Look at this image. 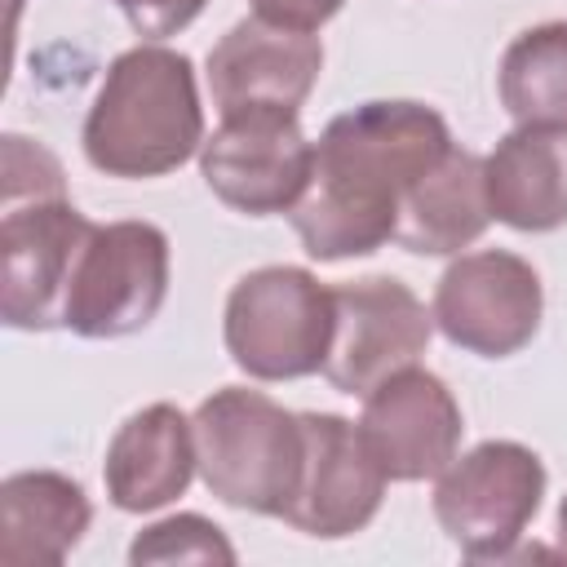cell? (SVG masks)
I'll list each match as a JSON object with an SVG mask.
<instances>
[{
    "mask_svg": "<svg viewBox=\"0 0 567 567\" xmlns=\"http://www.w3.org/2000/svg\"><path fill=\"white\" fill-rule=\"evenodd\" d=\"M447 120L408 97L363 102L315 142V173L288 213L306 257L350 261L385 248L399 226L403 195L452 151Z\"/></svg>",
    "mask_w": 567,
    "mask_h": 567,
    "instance_id": "1",
    "label": "cell"
},
{
    "mask_svg": "<svg viewBox=\"0 0 567 567\" xmlns=\"http://www.w3.org/2000/svg\"><path fill=\"white\" fill-rule=\"evenodd\" d=\"M80 146L97 173L124 182L164 177L199 155L204 106L190 58L168 44L124 49L93 93Z\"/></svg>",
    "mask_w": 567,
    "mask_h": 567,
    "instance_id": "2",
    "label": "cell"
},
{
    "mask_svg": "<svg viewBox=\"0 0 567 567\" xmlns=\"http://www.w3.org/2000/svg\"><path fill=\"white\" fill-rule=\"evenodd\" d=\"M190 421L204 487L230 509L284 518L306 465L301 412H288L261 390L221 385Z\"/></svg>",
    "mask_w": 567,
    "mask_h": 567,
    "instance_id": "3",
    "label": "cell"
},
{
    "mask_svg": "<svg viewBox=\"0 0 567 567\" xmlns=\"http://www.w3.org/2000/svg\"><path fill=\"white\" fill-rule=\"evenodd\" d=\"M221 341L252 381H297L323 372L332 346V288L301 266H257L235 279Z\"/></svg>",
    "mask_w": 567,
    "mask_h": 567,
    "instance_id": "4",
    "label": "cell"
},
{
    "mask_svg": "<svg viewBox=\"0 0 567 567\" xmlns=\"http://www.w3.org/2000/svg\"><path fill=\"white\" fill-rule=\"evenodd\" d=\"M545 461L514 439H487L456 461L434 483V518L447 540L474 563H501L518 549L523 532L545 501Z\"/></svg>",
    "mask_w": 567,
    "mask_h": 567,
    "instance_id": "5",
    "label": "cell"
},
{
    "mask_svg": "<svg viewBox=\"0 0 567 567\" xmlns=\"http://www.w3.org/2000/svg\"><path fill=\"white\" fill-rule=\"evenodd\" d=\"M168 297V235L155 221H93L62 297V328L89 341L142 332Z\"/></svg>",
    "mask_w": 567,
    "mask_h": 567,
    "instance_id": "6",
    "label": "cell"
},
{
    "mask_svg": "<svg viewBox=\"0 0 567 567\" xmlns=\"http://www.w3.org/2000/svg\"><path fill=\"white\" fill-rule=\"evenodd\" d=\"M204 186L244 217L292 213L315 173V142L292 111L221 115L199 146Z\"/></svg>",
    "mask_w": 567,
    "mask_h": 567,
    "instance_id": "7",
    "label": "cell"
},
{
    "mask_svg": "<svg viewBox=\"0 0 567 567\" xmlns=\"http://www.w3.org/2000/svg\"><path fill=\"white\" fill-rule=\"evenodd\" d=\"M430 315L452 346L483 359H509L540 328V275L532 261L505 248L456 252V261L434 284Z\"/></svg>",
    "mask_w": 567,
    "mask_h": 567,
    "instance_id": "8",
    "label": "cell"
},
{
    "mask_svg": "<svg viewBox=\"0 0 567 567\" xmlns=\"http://www.w3.org/2000/svg\"><path fill=\"white\" fill-rule=\"evenodd\" d=\"M434 337V315L394 275H368L332 288V346L323 377L341 394H372L385 377L412 368Z\"/></svg>",
    "mask_w": 567,
    "mask_h": 567,
    "instance_id": "9",
    "label": "cell"
},
{
    "mask_svg": "<svg viewBox=\"0 0 567 567\" xmlns=\"http://www.w3.org/2000/svg\"><path fill=\"white\" fill-rule=\"evenodd\" d=\"M89 226L66 195L0 204V319L9 328H62V297Z\"/></svg>",
    "mask_w": 567,
    "mask_h": 567,
    "instance_id": "10",
    "label": "cell"
},
{
    "mask_svg": "<svg viewBox=\"0 0 567 567\" xmlns=\"http://www.w3.org/2000/svg\"><path fill=\"white\" fill-rule=\"evenodd\" d=\"M301 425L306 465L284 523L315 540H341L363 532L377 518L390 478L377 465L359 421H346L337 412H301Z\"/></svg>",
    "mask_w": 567,
    "mask_h": 567,
    "instance_id": "11",
    "label": "cell"
},
{
    "mask_svg": "<svg viewBox=\"0 0 567 567\" xmlns=\"http://www.w3.org/2000/svg\"><path fill=\"white\" fill-rule=\"evenodd\" d=\"M359 430L390 483H421L456 461L465 421L447 381L412 363L363 394Z\"/></svg>",
    "mask_w": 567,
    "mask_h": 567,
    "instance_id": "12",
    "label": "cell"
},
{
    "mask_svg": "<svg viewBox=\"0 0 567 567\" xmlns=\"http://www.w3.org/2000/svg\"><path fill=\"white\" fill-rule=\"evenodd\" d=\"M319 71H323L319 35L244 18L208 49L204 75L217 115H239V111L301 115V102L310 97Z\"/></svg>",
    "mask_w": 567,
    "mask_h": 567,
    "instance_id": "13",
    "label": "cell"
},
{
    "mask_svg": "<svg viewBox=\"0 0 567 567\" xmlns=\"http://www.w3.org/2000/svg\"><path fill=\"white\" fill-rule=\"evenodd\" d=\"M195 470V421L177 403H146L115 430L102 461V483L115 509L151 514L177 501L190 487Z\"/></svg>",
    "mask_w": 567,
    "mask_h": 567,
    "instance_id": "14",
    "label": "cell"
},
{
    "mask_svg": "<svg viewBox=\"0 0 567 567\" xmlns=\"http://www.w3.org/2000/svg\"><path fill=\"white\" fill-rule=\"evenodd\" d=\"M492 221L523 235L567 226V133L514 128L483 155Z\"/></svg>",
    "mask_w": 567,
    "mask_h": 567,
    "instance_id": "15",
    "label": "cell"
},
{
    "mask_svg": "<svg viewBox=\"0 0 567 567\" xmlns=\"http://www.w3.org/2000/svg\"><path fill=\"white\" fill-rule=\"evenodd\" d=\"M93 505L71 474L18 470L0 483V563L58 567L84 540Z\"/></svg>",
    "mask_w": 567,
    "mask_h": 567,
    "instance_id": "16",
    "label": "cell"
},
{
    "mask_svg": "<svg viewBox=\"0 0 567 567\" xmlns=\"http://www.w3.org/2000/svg\"><path fill=\"white\" fill-rule=\"evenodd\" d=\"M492 226L487 190H483V159L452 146L408 195L399 208L394 244L416 257H452L483 239Z\"/></svg>",
    "mask_w": 567,
    "mask_h": 567,
    "instance_id": "17",
    "label": "cell"
},
{
    "mask_svg": "<svg viewBox=\"0 0 567 567\" xmlns=\"http://www.w3.org/2000/svg\"><path fill=\"white\" fill-rule=\"evenodd\" d=\"M496 93L518 128L567 133V22L518 31L501 53Z\"/></svg>",
    "mask_w": 567,
    "mask_h": 567,
    "instance_id": "18",
    "label": "cell"
},
{
    "mask_svg": "<svg viewBox=\"0 0 567 567\" xmlns=\"http://www.w3.org/2000/svg\"><path fill=\"white\" fill-rule=\"evenodd\" d=\"M128 563H235V545L226 532L204 514H168L142 527L128 545Z\"/></svg>",
    "mask_w": 567,
    "mask_h": 567,
    "instance_id": "19",
    "label": "cell"
},
{
    "mask_svg": "<svg viewBox=\"0 0 567 567\" xmlns=\"http://www.w3.org/2000/svg\"><path fill=\"white\" fill-rule=\"evenodd\" d=\"M35 195H66L62 164L44 142L4 133L0 137V204H18Z\"/></svg>",
    "mask_w": 567,
    "mask_h": 567,
    "instance_id": "20",
    "label": "cell"
},
{
    "mask_svg": "<svg viewBox=\"0 0 567 567\" xmlns=\"http://www.w3.org/2000/svg\"><path fill=\"white\" fill-rule=\"evenodd\" d=\"M128 27L137 35H151V40H164V35H177L182 27H190L208 0H111Z\"/></svg>",
    "mask_w": 567,
    "mask_h": 567,
    "instance_id": "21",
    "label": "cell"
},
{
    "mask_svg": "<svg viewBox=\"0 0 567 567\" xmlns=\"http://www.w3.org/2000/svg\"><path fill=\"white\" fill-rule=\"evenodd\" d=\"M252 18L270 22V27H288V31H319L323 22H332L341 13L346 0H248Z\"/></svg>",
    "mask_w": 567,
    "mask_h": 567,
    "instance_id": "22",
    "label": "cell"
},
{
    "mask_svg": "<svg viewBox=\"0 0 567 567\" xmlns=\"http://www.w3.org/2000/svg\"><path fill=\"white\" fill-rule=\"evenodd\" d=\"M558 554L567 558V496L558 501Z\"/></svg>",
    "mask_w": 567,
    "mask_h": 567,
    "instance_id": "23",
    "label": "cell"
},
{
    "mask_svg": "<svg viewBox=\"0 0 567 567\" xmlns=\"http://www.w3.org/2000/svg\"><path fill=\"white\" fill-rule=\"evenodd\" d=\"M18 4H22V0H9V31L18 27Z\"/></svg>",
    "mask_w": 567,
    "mask_h": 567,
    "instance_id": "24",
    "label": "cell"
}]
</instances>
